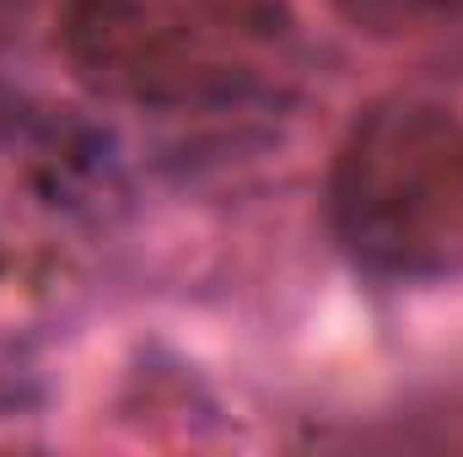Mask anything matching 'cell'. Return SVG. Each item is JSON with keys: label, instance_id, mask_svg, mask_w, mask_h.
<instances>
[{"label": "cell", "instance_id": "cell-2", "mask_svg": "<svg viewBox=\"0 0 463 457\" xmlns=\"http://www.w3.org/2000/svg\"><path fill=\"white\" fill-rule=\"evenodd\" d=\"M291 27V0H65L76 70L151 108H205L264 87L286 65Z\"/></svg>", "mask_w": 463, "mask_h": 457}, {"label": "cell", "instance_id": "cell-1", "mask_svg": "<svg viewBox=\"0 0 463 457\" xmlns=\"http://www.w3.org/2000/svg\"><path fill=\"white\" fill-rule=\"evenodd\" d=\"M329 221L355 269L426 285L463 269V114L426 98L350 124L329 173Z\"/></svg>", "mask_w": 463, "mask_h": 457}]
</instances>
